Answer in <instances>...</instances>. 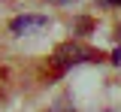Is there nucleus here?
<instances>
[{"mask_svg":"<svg viewBox=\"0 0 121 112\" xmlns=\"http://www.w3.org/2000/svg\"><path fill=\"white\" fill-rule=\"evenodd\" d=\"M91 27H94V24H91V18H79V21L73 24V33H88Z\"/></svg>","mask_w":121,"mask_h":112,"instance_id":"obj_3","label":"nucleus"},{"mask_svg":"<svg viewBox=\"0 0 121 112\" xmlns=\"http://www.w3.org/2000/svg\"><path fill=\"white\" fill-rule=\"evenodd\" d=\"M88 61H100V52H94V48H88L85 43H79V39H70V43H60V46L55 48V55H52V64L58 67L60 73H64V70H70V67L88 64Z\"/></svg>","mask_w":121,"mask_h":112,"instance_id":"obj_1","label":"nucleus"},{"mask_svg":"<svg viewBox=\"0 0 121 112\" xmlns=\"http://www.w3.org/2000/svg\"><path fill=\"white\" fill-rule=\"evenodd\" d=\"M45 24H48V18H45V15H18V18H12V21H9V33L24 36V33L43 30Z\"/></svg>","mask_w":121,"mask_h":112,"instance_id":"obj_2","label":"nucleus"},{"mask_svg":"<svg viewBox=\"0 0 121 112\" xmlns=\"http://www.w3.org/2000/svg\"><path fill=\"white\" fill-rule=\"evenodd\" d=\"M45 3H52V6H67V3H73V0H45Z\"/></svg>","mask_w":121,"mask_h":112,"instance_id":"obj_5","label":"nucleus"},{"mask_svg":"<svg viewBox=\"0 0 121 112\" xmlns=\"http://www.w3.org/2000/svg\"><path fill=\"white\" fill-rule=\"evenodd\" d=\"M112 61H115V64H121V48H115V52H112Z\"/></svg>","mask_w":121,"mask_h":112,"instance_id":"obj_6","label":"nucleus"},{"mask_svg":"<svg viewBox=\"0 0 121 112\" xmlns=\"http://www.w3.org/2000/svg\"><path fill=\"white\" fill-rule=\"evenodd\" d=\"M97 6H121V0H97Z\"/></svg>","mask_w":121,"mask_h":112,"instance_id":"obj_4","label":"nucleus"},{"mask_svg":"<svg viewBox=\"0 0 121 112\" xmlns=\"http://www.w3.org/2000/svg\"><path fill=\"white\" fill-rule=\"evenodd\" d=\"M118 36H121V24H118Z\"/></svg>","mask_w":121,"mask_h":112,"instance_id":"obj_7","label":"nucleus"}]
</instances>
